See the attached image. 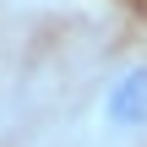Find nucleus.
Returning a JSON list of instances; mask_svg holds the SVG:
<instances>
[{
    "label": "nucleus",
    "instance_id": "f257e3e1",
    "mask_svg": "<svg viewBox=\"0 0 147 147\" xmlns=\"http://www.w3.org/2000/svg\"><path fill=\"white\" fill-rule=\"evenodd\" d=\"M93 147H142L147 142V49L120 55L93 87Z\"/></svg>",
    "mask_w": 147,
    "mask_h": 147
},
{
    "label": "nucleus",
    "instance_id": "f03ea898",
    "mask_svg": "<svg viewBox=\"0 0 147 147\" xmlns=\"http://www.w3.org/2000/svg\"><path fill=\"white\" fill-rule=\"evenodd\" d=\"M0 115H5V71H0Z\"/></svg>",
    "mask_w": 147,
    "mask_h": 147
}]
</instances>
